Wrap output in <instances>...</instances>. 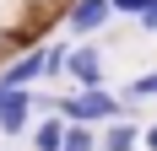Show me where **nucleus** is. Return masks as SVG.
I'll return each mask as SVG.
<instances>
[{"mask_svg":"<svg viewBox=\"0 0 157 151\" xmlns=\"http://www.w3.org/2000/svg\"><path fill=\"white\" fill-rule=\"evenodd\" d=\"M54 113H65V119H76V124H98V119H114L119 103H114L109 92H98V87H81L76 97H65Z\"/></svg>","mask_w":157,"mask_h":151,"instance_id":"1","label":"nucleus"},{"mask_svg":"<svg viewBox=\"0 0 157 151\" xmlns=\"http://www.w3.org/2000/svg\"><path fill=\"white\" fill-rule=\"evenodd\" d=\"M27 108H33L27 87H0V130L6 135H22L27 130Z\"/></svg>","mask_w":157,"mask_h":151,"instance_id":"2","label":"nucleus"},{"mask_svg":"<svg viewBox=\"0 0 157 151\" xmlns=\"http://www.w3.org/2000/svg\"><path fill=\"white\" fill-rule=\"evenodd\" d=\"M65 65H71V76H76L81 87H98V81H103V54H98L92 43H81L76 54H65Z\"/></svg>","mask_w":157,"mask_h":151,"instance_id":"3","label":"nucleus"},{"mask_svg":"<svg viewBox=\"0 0 157 151\" xmlns=\"http://www.w3.org/2000/svg\"><path fill=\"white\" fill-rule=\"evenodd\" d=\"M109 16H114L109 0H76V6H71V27H76V32H98Z\"/></svg>","mask_w":157,"mask_h":151,"instance_id":"4","label":"nucleus"},{"mask_svg":"<svg viewBox=\"0 0 157 151\" xmlns=\"http://www.w3.org/2000/svg\"><path fill=\"white\" fill-rule=\"evenodd\" d=\"M33 76H44V49H33V54H22L16 65H6V76H0V87H27Z\"/></svg>","mask_w":157,"mask_h":151,"instance_id":"5","label":"nucleus"},{"mask_svg":"<svg viewBox=\"0 0 157 151\" xmlns=\"http://www.w3.org/2000/svg\"><path fill=\"white\" fill-rule=\"evenodd\" d=\"M60 135H65V119L54 113V119L38 124V135H33V151H60Z\"/></svg>","mask_w":157,"mask_h":151,"instance_id":"6","label":"nucleus"},{"mask_svg":"<svg viewBox=\"0 0 157 151\" xmlns=\"http://www.w3.org/2000/svg\"><path fill=\"white\" fill-rule=\"evenodd\" d=\"M60 151H98V130H87V124H65V135H60Z\"/></svg>","mask_w":157,"mask_h":151,"instance_id":"7","label":"nucleus"},{"mask_svg":"<svg viewBox=\"0 0 157 151\" xmlns=\"http://www.w3.org/2000/svg\"><path fill=\"white\" fill-rule=\"evenodd\" d=\"M136 140H141V130H136V124H109L103 146H109V151H136Z\"/></svg>","mask_w":157,"mask_h":151,"instance_id":"8","label":"nucleus"},{"mask_svg":"<svg viewBox=\"0 0 157 151\" xmlns=\"http://www.w3.org/2000/svg\"><path fill=\"white\" fill-rule=\"evenodd\" d=\"M141 97H157V70L152 76H136V81L125 87V103H141Z\"/></svg>","mask_w":157,"mask_h":151,"instance_id":"9","label":"nucleus"},{"mask_svg":"<svg viewBox=\"0 0 157 151\" xmlns=\"http://www.w3.org/2000/svg\"><path fill=\"white\" fill-rule=\"evenodd\" d=\"M136 16H141V32H157V0H146Z\"/></svg>","mask_w":157,"mask_h":151,"instance_id":"10","label":"nucleus"},{"mask_svg":"<svg viewBox=\"0 0 157 151\" xmlns=\"http://www.w3.org/2000/svg\"><path fill=\"white\" fill-rule=\"evenodd\" d=\"M109 6H114V11H125V16H136V11L146 6V0H109Z\"/></svg>","mask_w":157,"mask_h":151,"instance_id":"11","label":"nucleus"},{"mask_svg":"<svg viewBox=\"0 0 157 151\" xmlns=\"http://www.w3.org/2000/svg\"><path fill=\"white\" fill-rule=\"evenodd\" d=\"M146 146H152V151H157V124H152V130H146Z\"/></svg>","mask_w":157,"mask_h":151,"instance_id":"12","label":"nucleus"}]
</instances>
